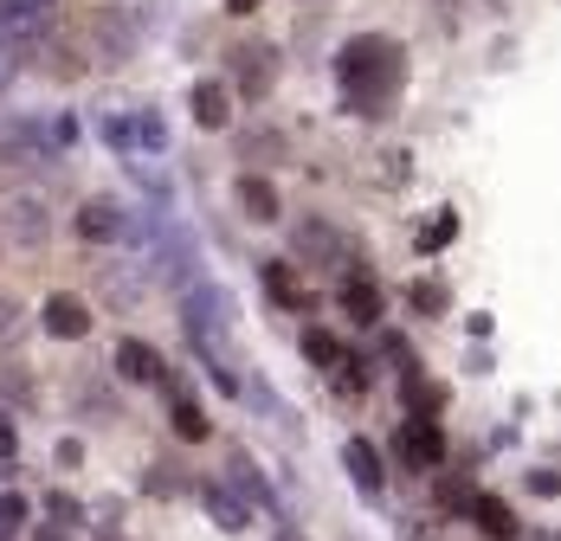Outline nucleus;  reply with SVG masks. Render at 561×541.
Returning <instances> with one entry per match:
<instances>
[{"instance_id":"1","label":"nucleus","mask_w":561,"mask_h":541,"mask_svg":"<svg viewBox=\"0 0 561 541\" xmlns=\"http://www.w3.org/2000/svg\"><path fill=\"white\" fill-rule=\"evenodd\" d=\"M400 71H407V53H400L393 39H381V33H355V39L336 53L342 91H348L362 110L388 104L393 91H400Z\"/></svg>"},{"instance_id":"2","label":"nucleus","mask_w":561,"mask_h":541,"mask_svg":"<svg viewBox=\"0 0 561 541\" xmlns=\"http://www.w3.org/2000/svg\"><path fill=\"white\" fill-rule=\"evenodd\" d=\"M181 323H187L194 342H214V335L232 329V297H226L220 284H187L181 290Z\"/></svg>"},{"instance_id":"3","label":"nucleus","mask_w":561,"mask_h":541,"mask_svg":"<svg viewBox=\"0 0 561 541\" xmlns=\"http://www.w3.org/2000/svg\"><path fill=\"white\" fill-rule=\"evenodd\" d=\"M226 65H232V84L259 104V97H272V84H278V46H265V39H239L232 53H226Z\"/></svg>"},{"instance_id":"4","label":"nucleus","mask_w":561,"mask_h":541,"mask_svg":"<svg viewBox=\"0 0 561 541\" xmlns=\"http://www.w3.org/2000/svg\"><path fill=\"white\" fill-rule=\"evenodd\" d=\"M0 232H7L20 252H39V245L53 239V207H46L39 194H13V200L0 207Z\"/></svg>"},{"instance_id":"5","label":"nucleus","mask_w":561,"mask_h":541,"mask_svg":"<svg viewBox=\"0 0 561 541\" xmlns=\"http://www.w3.org/2000/svg\"><path fill=\"white\" fill-rule=\"evenodd\" d=\"M71 232H78L84 245H123V232H129V214L116 207V194H91V200H78V214H71Z\"/></svg>"},{"instance_id":"6","label":"nucleus","mask_w":561,"mask_h":541,"mask_svg":"<svg viewBox=\"0 0 561 541\" xmlns=\"http://www.w3.org/2000/svg\"><path fill=\"white\" fill-rule=\"evenodd\" d=\"M111 375H116V380H129V387H169V380H174V375H169V361H162V355H156L142 335H123V342H116Z\"/></svg>"},{"instance_id":"7","label":"nucleus","mask_w":561,"mask_h":541,"mask_svg":"<svg viewBox=\"0 0 561 541\" xmlns=\"http://www.w3.org/2000/svg\"><path fill=\"white\" fill-rule=\"evenodd\" d=\"M58 7H65V0H0L7 46H33V39H46L53 20H58Z\"/></svg>"},{"instance_id":"8","label":"nucleus","mask_w":561,"mask_h":541,"mask_svg":"<svg viewBox=\"0 0 561 541\" xmlns=\"http://www.w3.org/2000/svg\"><path fill=\"white\" fill-rule=\"evenodd\" d=\"M39 329H46L53 342H84V335H91V303L71 297V290H53L46 310H39Z\"/></svg>"},{"instance_id":"9","label":"nucleus","mask_w":561,"mask_h":541,"mask_svg":"<svg viewBox=\"0 0 561 541\" xmlns=\"http://www.w3.org/2000/svg\"><path fill=\"white\" fill-rule=\"evenodd\" d=\"M201 509L220 522L226 536H245V522H252V503L226 484V477H201Z\"/></svg>"},{"instance_id":"10","label":"nucleus","mask_w":561,"mask_h":541,"mask_svg":"<svg viewBox=\"0 0 561 541\" xmlns=\"http://www.w3.org/2000/svg\"><path fill=\"white\" fill-rule=\"evenodd\" d=\"M187 110H194V129H207V136L232 129V91H226L220 78H201V84L187 91Z\"/></svg>"},{"instance_id":"11","label":"nucleus","mask_w":561,"mask_h":541,"mask_svg":"<svg viewBox=\"0 0 561 541\" xmlns=\"http://www.w3.org/2000/svg\"><path fill=\"white\" fill-rule=\"evenodd\" d=\"M400 458H407V464H420V471H433V464L446 458V433H439L426 413H413V419L400 426Z\"/></svg>"},{"instance_id":"12","label":"nucleus","mask_w":561,"mask_h":541,"mask_svg":"<svg viewBox=\"0 0 561 541\" xmlns=\"http://www.w3.org/2000/svg\"><path fill=\"white\" fill-rule=\"evenodd\" d=\"M342 471L355 477V490H362L368 503H375V496L388 490V471H381V451H375L368 438H348V445H342Z\"/></svg>"},{"instance_id":"13","label":"nucleus","mask_w":561,"mask_h":541,"mask_svg":"<svg viewBox=\"0 0 561 541\" xmlns=\"http://www.w3.org/2000/svg\"><path fill=\"white\" fill-rule=\"evenodd\" d=\"M297 258H310V265H342V239L330 219H304L297 226Z\"/></svg>"},{"instance_id":"14","label":"nucleus","mask_w":561,"mask_h":541,"mask_svg":"<svg viewBox=\"0 0 561 541\" xmlns=\"http://www.w3.org/2000/svg\"><path fill=\"white\" fill-rule=\"evenodd\" d=\"M465 516L484 529V541H516V509H510L504 496H471Z\"/></svg>"},{"instance_id":"15","label":"nucleus","mask_w":561,"mask_h":541,"mask_svg":"<svg viewBox=\"0 0 561 541\" xmlns=\"http://www.w3.org/2000/svg\"><path fill=\"white\" fill-rule=\"evenodd\" d=\"M226 484L239 490L252 509H272V503H278V496H272V484H265V471H259L245 451H232V458H226Z\"/></svg>"},{"instance_id":"16","label":"nucleus","mask_w":561,"mask_h":541,"mask_svg":"<svg viewBox=\"0 0 561 541\" xmlns=\"http://www.w3.org/2000/svg\"><path fill=\"white\" fill-rule=\"evenodd\" d=\"M136 39H142V33H136V20H129L123 7L98 13V53H104V58H129V53H136Z\"/></svg>"},{"instance_id":"17","label":"nucleus","mask_w":561,"mask_h":541,"mask_svg":"<svg viewBox=\"0 0 561 541\" xmlns=\"http://www.w3.org/2000/svg\"><path fill=\"white\" fill-rule=\"evenodd\" d=\"M239 207H245V214L259 219V226H272V219L284 214L278 187H272V181H265V174H252V168H245V174H239Z\"/></svg>"},{"instance_id":"18","label":"nucleus","mask_w":561,"mask_h":541,"mask_svg":"<svg viewBox=\"0 0 561 541\" xmlns=\"http://www.w3.org/2000/svg\"><path fill=\"white\" fill-rule=\"evenodd\" d=\"M342 310H348V323L375 329L381 323V290H375L368 277H348V284H342Z\"/></svg>"},{"instance_id":"19","label":"nucleus","mask_w":561,"mask_h":541,"mask_svg":"<svg viewBox=\"0 0 561 541\" xmlns=\"http://www.w3.org/2000/svg\"><path fill=\"white\" fill-rule=\"evenodd\" d=\"M265 297L284 303V310H310V290L297 284V270L290 265H265Z\"/></svg>"},{"instance_id":"20","label":"nucleus","mask_w":561,"mask_h":541,"mask_svg":"<svg viewBox=\"0 0 561 541\" xmlns=\"http://www.w3.org/2000/svg\"><path fill=\"white\" fill-rule=\"evenodd\" d=\"M174 438H181V445H201V438H214L207 413H201L194 400H181V393H174Z\"/></svg>"},{"instance_id":"21","label":"nucleus","mask_w":561,"mask_h":541,"mask_svg":"<svg viewBox=\"0 0 561 541\" xmlns=\"http://www.w3.org/2000/svg\"><path fill=\"white\" fill-rule=\"evenodd\" d=\"M129 116H136V149H142V156H162V149H169L162 110H129Z\"/></svg>"},{"instance_id":"22","label":"nucleus","mask_w":561,"mask_h":541,"mask_svg":"<svg viewBox=\"0 0 561 541\" xmlns=\"http://www.w3.org/2000/svg\"><path fill=\"white\" fill-rule=\"evenodd\" d=\"M451 232H458V214H451V207H439V214L420 226V239H413V245H420V252H439V245H451Z\"/></svg>"},{"instance_id":"23","label":"nucleus","mask_w":561,"mask_h":541,"mask_svg":"<svg viewBox=\"0 0 561 541\" xmlns=\"http://www.w3.org/2000/svg\"><path fill=\"white\" fill-rule=\"evenodd\" d=\"M26 529V496L20 490H0V541H13Z\"/></svg>"},{"instance_id":"24","label":"nucleus","mask_w":561,"mask_h":541,"mask_svg":"<svg viewBox=\"0 0 561 541\" xmlns=\"http://www.w3.org/2000/svg\"><path fill=\"white\" fill-rule=\"evenodd\" d=\"M304 355H310L317 368H336V361H342V342H336V335H323V329H304Z\"/></svg>"},{"instance_id":"25","label":"nucleus","mask_w":561,"mask_h":541,"mask_svg":"<svg viewBox=\"0 0 561 541\" xmlns=\"http://www.w3.org/2000/svg\"><path fill=\"white\" fill-rule=\"evenodd\" d=\"M104 142L116 156H136V116H104Z\"/></svg>"},{"instance_id":"26","label":"nucleus","mask_w":561,"mask_h":541,"mask_svg":"<svg viewBox=\"0 0 561 541\" xmlns=\"http://www.w3.org/2000/svg\"><path fill=\"white\" fill-rule=\"evenodd\" d=\"M46 71H53V78H84V53H71V46H46Z\"/></svg>"},{"instance_id":"27","label":"nucleus","mask_w":561,"mask_h":541,"mask_svg":"<svg viewBox=\"0 0 561 541\" xmlns=\"http://www.w3.org/2000/svg\"><path fill=\"white\" fill-rule=\"evenodd\" d=\"M239 156H245V162H265V156L278 162V156H284V136H245V142H239Z\"/></svg>"},{"instance_id":"28","label":"nucleus","mask_w":561,"mask_h":541,"mask_svg":"<svg viewBox=\"0 0 561 541\" xmlns=\"http://www.w3.org/2000/svg\"><path fill=\"white\" fill-rule=\"evenodd\" d=\"M407 400H413V413H439V400H446V393H439V387H426V380L413 375V380H407Z\"/></svg>"},{"instance_id":"29","label":"nucleus","mask_w":561,"mask_h":541,"mask_svg":"<svg viewBox=\"0 0 561 541\" xmlns=\"http://www.w3.org/2000/svg\"><path fill=\"white\" fill-rule=\"evenodd\" d=\"M413 303H420V310H446V290H439V284H413Z\"/></svg>"},{"instance_id":"30","label":"nucleus","mask_w":561,"mask_h":541,"mask_svg":"<svg viewBox=\"0 0 561 541\" xmlns=\"http://www.w3.org/2000/svg\"><path fill=\"white\" fill-rule=\"evenodd\" d=\"M174 490H181V477H174V471H162V464H156V471H149V496H174Z\"/></svg>"},{"instance_id":"31","label":"nucleus","mask_w":561,"mask_h":541,"mask_svg":"<svg viewBox=\"0 0 561 541\" xmlns=\"http://www.w3.org/2000/svg\"><path fill=\"white\" fill-rule=\"evenodd\" d=\"M439 503H446V509H465V503H471V490L458 484V477H446V484H439Z\"/></svg>"},{"instance_id":"32","label":"nucleus","mask_w":561,"mask_h":541,"mask_svg":"<svg viewBox=\"0 0 561 541\" xmlns=\"http://www.w3.org/2000/svg\"><path fill=\"white\" fill-rule=\"evenodd\" d=\"M7 335H20V303L0 297V342H7Z\"/></svg>"},{"instance_id":"33","label":"nucleus","mask_w":561,"mask_h":541,"mask_svg":"<svg viewBox=\"0 0 561 541\" xmlns=\"http://www.w3.org/2000/svg\"><path fill=\"white\" fill-rule=\"evenodd\" d=\"M529 490H536V496H556L561 477H556V471H529Z\"/></svg>"},{"instance_id":"34","label":"nucleus","mask_w":561,"mask_h":541,"mask_svg":"<svg viewBox=\"0 0 561 541\" xmlns=\"http://www.w3.org/2000/svg\"><path fill=\"white\" fill-rule=\"evenodd\" d=\"M13 451H20V433H13V426L0 419V458H13Z\"/></svg>"},{"instance_id":"35","label":"nucleus","mask_w":561,"mask_h":541,"mask_svg":"<svg viewBox=\"0 0 561 541\" xmlns=\"http://www.w3.org/2000/svg\"><path fill=\"white\" fill-rule=\"evenodd\" d=\"M252 7H259V0H226V13H252Z\"/></svg>"},{"instance_id":"36","label":"nucleus","mask_w":561,"mask_h":541,"mask_svg":"<svg viewBox=\"0 0 561 541\" xmlns=\"http://www.w3.org/2000/svg\"><path fill=\"white\" fill-rule=\"evenodd\" d=\"M407 541H433V529H420V522H413V529H407Z\"/></svg>"},{"instance_id":"37","label":"nucleus","mask_w":561,"mask_h":541,"mask_svg":"<svg viewBox=\"0 0 561 541\" xmlns=\"http://www.w3.org/2000/svg\"><path fill=\"white\" fill-rule=\"evenodd\" d=\"M278 541H304V536H297V529H284V536H278Z\"/></svg>"},{"instance_id":"38","label":"nucleus","mask_w":561,"mask_h":541,"mask_svg":"<svg viewBox=\"0 0 561 541\" xmlns=\"http://www.w3.org/2000/svg\"><path fill=\"white\" fill-rule=\"evenodd\" d=\"M0 46H7V20H0Z\"/></svg>"}]
</instances>
